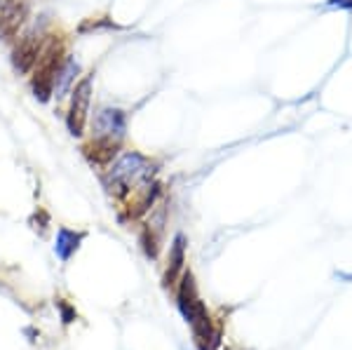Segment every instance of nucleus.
I'll use <instances>...</instances> for the list:
<instances>
[{"instance_id":"nucleus-1","label":"nucleus","mask_w":352,"mask_h":350,"mask_svg":"<svg viewBox=\"0 0 352 350\" xmlns=\"http://www.w3.org/2000/svg\"><path fill=\"white\" fill-rule=\"evenodd\" d=\"M127 129V118L120 109H101L94 118L92 141L85 146V155L96 165H106L120 151V144Z\"/></svg>"},{"instance_id":"nucleus-2","label":"nucleus","mask_w":352,"mask_h":350,"mask_svg":"<svg viewBox=\"0 0 352 350\" xmlns=\"http://www.w3.org/2000/svg\"><path fill=\"white\" fill-rule=\"evenodd\" d=\"M176 303H179V310H181V315H184V320L190 325L192 338H195L197 348L212 350L214 346H217L219 338H217V331H214V327H212V320H209L207 308H204V303L200 301L195 280H192L190 273L181 275Z\"/></svg>"},{"instance_id":"nucleus-3","label":"nucleus","mask_w":352,"mask_h":350,"mask_svg":"<svg viewBox=\"0 0 352 350\" xmlns=\"http://www.w3.org/2000/svg\"><path fill=\"white\" fill-rule=\"evenodd\" d=\"M155 174V165L136 151H127L113 162V167L106 174V186L116 197H127L141 184L151 182Z\"/></svg>"},{"instance_id":"nucleus-4","label":"nucleus","mask_w":352,"mask_h":350,"mask_svg":"<svg viewBox=\"0 0 352 350\" xmlns=\"http://www.w3.org/2000/svg\"><path fill=\"white\" fill-rule=\"evenodd\" d=\"M66 54H64V41H54L50 45H45L41 59H38L36 69H33V78H31V89L36 94L38 101L47 104L50 99L54 97V80L56 73H59L61 64H64Z\"/></svg>"},{"instance_id":"nucleus-5","label":"nucleus","mask_w":352,"mask_h":350,"mask_svg":"<svg viewBox=\"0 0 352 350\" xmlns=\"http://www.w3.org/2000/svg\"><path fill=\"white\" fill-rule=\"evenodd\" d=\"M71 106L66 113V127L73 137H82L89 118V101H92V76H85L80 83L73 85Z\"/></svg>"},{"instance_id":"nucleus-6","label":"nucleus","mask_w":352,"mask_h":350,"mask_svg":"<svg viewBox=\"0 0 352 350\" xmlns=\"http://www.w3.org/2000/svg\"><path fill=\"white\" fill-rule=\"evenodd\" d=\"M45 45L43 38L36 36V33H26L24 38H19L12 50V66L19 76H28L33 69H36L38 59H41Z\"/></svg>"},{"instance_id":"nucleus-7","label":"nucleus","mask_w":352,"mask_h":350,"mask_svg":"<svg viewBox=\"0 0 352 350\" xmlns=\"http://www.w3.org/2000/svg\"><path fill=\"white\" fill-rule=\"evenodd\" d=\"M31 0H0V36L12 41L26 21Z\"/></svg>"},{"instance_id":"nucleus-8","label":"nucleus","mask_w":352,"mask_h":350,"mask_svg":"<svg viewBox=\"0 0 352 350\" xmlns=\"http://www.w3.org/2000/svg\"><path fill=\"white\" fill-rule=\"evenodd\" d=\"M184 261H186V238L184 235H176L172 247H169V266L164 273V287L174 285L179 280V275H184Z\"/></svg>"},{"instance_id":"nucleus-9","label":"nucleus","mask_w":352,"mask_h":350,"mask_svg":"<svg viewBox=\"0 0 352 350\" xmlns=\"http://www.w3.org/2000/svg\"><path fill=\"white\" fill-rule=\"evenodd\" d=\"M85 240L82 230H71V228H59L56 230V242H54V254L61 261H71V256L78 252L80 242Z\"/></svg>"},{"instance_id":"nucleus-10","label":"nucleus","mask_w":352,"mask_h":350,"mask_svg":"<svg viewBox=\"0 0 352 350\" xmlns=\"http://www.w3.org/2000/svg\"><path fill=\"white\" fill-rule=\"evenodd\" d=\"M78 73H80V66L66 56L64 64H61V69H59V73H56V80H54V97L56 99H61L68 92V89L73 87Z\"/></svg>"},{"instance_id":"nucleus-11","label":"nucleus","mask_w":352,"mask_h":350,"mask_svg":"<svg viewBox=\"0 0 352 350\" xmlns=\"http://www.w3.org/2000/svg\"><path fill=\"white\" fill-rule=\"evenodd\" d=\"M56 308L61 310V320H64V325H71L73 320H76V310H73L71 306H68V303H64L59 298V301H56Z\"/></svg>"},{"instance_id":"nucleus-12","label":"nucleus","mask_w":352,"mask_h":350,"mask_svg":"<svg viewBox=\"0 0 352 350\" xmlns=\"http://www.w3.org/2000/svg\"><path fill=\"white\" fill-rule=\"evenodd\" d=\"M333 8H352V0H331Z\"/></svg>"}]
</instances>
